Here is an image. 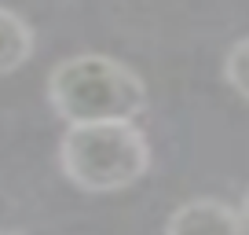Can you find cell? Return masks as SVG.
<instances>
[{
    "label": "cell",
    "mask_w": 249,
    "mask_h": 235,
    "mask_svg": "<svg viewBox=\"0 0 249 235\" xmlns=\"http://www.w3.org/2000/svg\"><path fill=\"white\" fill-rule=\"evenodd\" d=\"M165 235H246L238 206L224 198H191L165 220Z\"/></svg>",
    "instance_id": "obj_3"
},
{
    "label": "cell",
    "mask_w": 249,
    "mask_h": 235,
    "mask_svg": "<svg viewBox=\"0 0 249 235\" xmlns=\"http://www.w3.org/2000/svg\"><path fill=\"white\" fill-rule=\"evenodd\" d=\"M48 99L66 125L136 121L147 110V85L114 55L81 52L48 74Z\"/></svg>",
    "instance_id": "obj_1"
},
{
    "label": "cell",
    "mask_w": 249,
    "mask_h": 235,
    "mask_svg": "<svg viewBox=\"0 0 249 235\" xmlns=\"http://www.w3.org/2000/svg\"><path fill=\"white\" fill-rule=\"evenodd\" d=\"M33 26L18 11L0 8V74H15L33 55Z\"/></svg>",
    "instance_id": "obj_4"
},
{
    "label": "cell",
    "mask_w": 249,
    "mask_h": 235,
    "mask_svg": "<svg viewBox=\"0 0 249 235\" xmlns=\"http://www.w3.org/2000/svg\"><path fill=\"white\" fill-rule=\"evenodd\" d=\"M59 169L81 191L110 195L143 180L150 169V143L136 121L66 125L59 140Z\"/></svg>",
    "instance_id": "obj_2"
},
{
    "label": "cell",
    "mask_w": 249,
    "mask_h": 235,
    "mask_svg": "<svg viewBox=\"0 0 249 235\" xmlns=\"http://www.w3.org/2000/svg\"><path fill=\"white\" fill-rule=\"evenodd\" d=\"M238 213H242V224H246V232H249V188H246V195H242V206H238Z\"/></svg>",
    "instance_id": "obj_6"
},
{
    "label": "cell",
    "mask_w": 249,
    "mask_h": 235,
    "mask_svg": "<svg viewBox=\"0 0 249 235\" xmlns=\"http://www.w3.org/2000/svg\"><path fill=\"white\" fill-rule=\"evenodd\" d=\"M224 78L242 99H249V37H242L238 44H231L224 59Z\"/></svg>",
    "instance_id": "obj_5"
},
{
    "label": "cell",
    "mask_w": 249,
    "mask_h": 235,
    "mask_svg": "<svg viewBox=\"0 0 249 235\" xmlns=\"http://www.w3.org/2000/svg\"><path fill=\"white\" fill-rule=\"evenodd\" d=\"M0 235H26V232H0Z\"/></svg>",
    "instance_id": "obj_7"
}]
</instances>
